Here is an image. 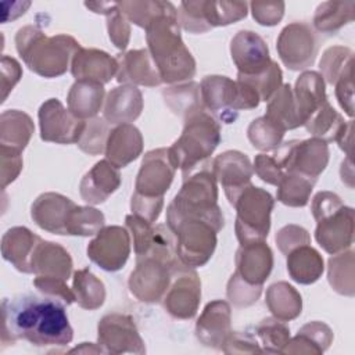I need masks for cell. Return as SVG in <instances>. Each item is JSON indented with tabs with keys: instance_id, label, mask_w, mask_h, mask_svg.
<instances>
[{
	"instance_id": "6da1fadb",
	"label": "cell",
	"mask_w": 355,
	"mask_h": 355,
	"mask_svg": "<svg viewBox=\"0 0 355 355\" xmlns=\"http://www.w3.org/2000/svg\"><path fill=\"white\" fill-rule=\"evenodd\" d=\"M1 341L25 340L36 347H64L73 338L65 304L50 295L32 293L1 302Z\"/></svg>"
},
{
	"instance_id": "7a4b0ae2",
	"label": "cell",
	"mask_w": 355,
	"mask_h": 355,
	"mask_svg": "<svg viewBox=\"0 0 355 355\" xmlns=\"http://www.w3.org/2000/svg\"><path fill=\"white\" fill-rule=\"evenodd\" d=\"M146 39L162 82L176 83L194 76L196 61L182 40L178 11L155 18L146 28Z\"/></svg>"
},
{
	"instance_id": "3957f363",
	"label": "cell",
	"mask_w": 355,
	"mask_h": 355,
	"mask_svg": "<svg viewBox=\"0 0 355 355\" xmlns=\"http://www.w3.org/2000/svg\"><path fill=\"white\" fill-rule=\"evenodd\" d=\"M17 51L35 73L44 78H55L67 72L69 60L80 49L69 35L46 36L42 29L33 25L21 28L15 35Z\"/></svg>"
},
{
	"instance_id": "277c9868",
	"label": "cell",
	"mask_w": 355,
	"mask_h": 355,
	"mask_svg": "<svg viewBox=\"0 0 355 355\" xmlns=\"http://www.w3.org/2000/svg\"><path fill=\"white\" fill-rule=\"evenodd\" d=\"M220 141V125L205 110L186 116L180 137L168 148L175 169H182L183 178L208 161Z\"/></svg>"
},
{
	"instance_id": "5b68a950",
	"label": "cell",
	"mask_w": 355,
	"mask_h": 355,
	"mask_svg": "<svg viewBox=\"0 0 355 355\" xmlns=\"http://www.w3.org/2000/svg\"><path fill=\"white\" fill-rule=\"evenodd\" d=\"M209 165L207 161L183 178L180 191L166 209V222L193 216L209 219L223 227V215L216 204V178Z\"/></svg>"
},
{
	"instance_id": "8992f818",
	"label": "cell",
	"mask_w": 355,
	"mask_h": 355,
	"mask_svg": "<svg viewBox=\"0 0 355 355\" xmlns=\"http://www.w3.org/2000/svg\"><path fill=\"white\" fill-rule=\"evenodd\" d=\"M200 94L204 110L223 123L234 122L239 111L257 108L261 101L257 90L248 83L220 75L205 76Z\"/></svg>"
},
{
	"instance_id": "52a82bcc",
	"label": "cell",
	"mask_w": 355,
	"mask_h": 355,
	"mask_svg": "<svg viewBox=\"0 0 355 355\" xmlns=\"http://www.w3.org/2000/svg\"><path fill=\"white\" fill-rule=\"evenodd\" d=\"M176 240V255L189 268L205 265L216 247V233L222 226L205 218L186 216L166 222Z\"/></svg>"
},
{
	"instance_id": "ba28073f",
	"label": "cell",
	"mask_w": 355,
	"mask_h": 355,
	"mask_svg": "<svg viewBox=\"0 0 355 355\" xmlns=\"http://www.w3.org/2000/svg\"><path fill=\"white\" fill-rule=\"evenodd\" d=\"M275 200L266 190L248 184L234 200L236 236L240 244L265 241L270 229Z\"/></svg>"
},
{
	"instance_id": "9c48e42d",
	"label": "cell",
	"mask_w": 355,
	"mask_h": 355,
	"mask_svg": "<svg viewBox=\"0 0 355 355\" xmlns=\"http://www.w3.org/2000/svg\"><path fill=\"white\" fill-rule=\"evenodd\" d=\"M272 155L284 172H295L316 180L327 166L329 147L318 137L290 140L280 144Z\"/></svg>"
},
{
	"instance_id": "30bf717a",
	"label": "cell",
	"mask_w": 355,
	"mask_h": 355,
	"mask_svg": "<svg viewBox=\"0 0 355 355\" xmlns=\"http://www.w3.org/2000/svg\"><path fill=\"white\" fill-rule=\"evenodd\" d=\"M178 268L153 255L137 257L136 268L128 282L129 290L141 302H158L164 298L171 284L172 273Z\"/></svg>"
},
{
	"instance_id": "8fae6325",
	"label": "cell",
	"mask_w": 355,
	"mask_h": 355,
	"mask_svg": "<svg viewBox=\"0 0 355 355\" xmlns=\"http://www.w3.org/2000/svg\"><path fill=\"white\" fill-rule=\"evenodd\" d=\"M276 49L280 60L288 69L301 71L313 64L318 42L309 25L291 22L280 32Z\"/></svg>"
},
{
	"instance_id": "7c38bea8",
	"label": "cell",
	"mask_w": 355,
	"mask_h": 355,
	"mask_svg": "<svg viewBox=\"0 0 355 355\" xmlns=\"http://www.w3.org/2000/svg\"><path fill=\"white\" fill-rule=\"evenodd\" d=\"M40 137L44 141L58 144L78 143L86 121L75 116L69 110H65L58 98H49L39 108Z\"/></svg>"
},
{
	"instance_id": "4fadbf2b",
	"label": "cell",
	"mask_w": 355,
	"mask_h": 355,
	"mask_svg": "<svg viewBox=\"0 0 355 355\" xmlns=\"http://www.w3.org/2000/svg\"><path fill=\"white\" fill-rule=\"evenodd\" d=\"M201 298V283L193 268L179 266L172 273V283L164 295V308L178 319H191Z\"/></svg>"
},
{
	"instance_id": "5bb4252c",
	"label": "cell",
	"mask_w": 355,
	"mask_h": 355,
	"mask_svg": "<svg viewBox=\"0 0 355 355\" xmlns=\"http://www.w3.org/2000/svg\"><path fill=\"white\" fill-rule=\"evenodd\" d=\"M130 254V237L125 227L107 226L87 245V257L101 269L119 270Z\"/></svg>"
},
{
	"instance_id": "9a60e30c",
	"label": "cell",
	"mask_w": 355,
	"mask_h": 355,
	"mask_svg": "<svg viewBox=\"0 0 355 355\" xmlns=\"http://www.w3.org/2000/svg\"><path fill=\"white\" fill-rule=\"evenodd\" d=\"M175 171L176 169L171 162L168 148L148 151L143 158L136 178L135 193L151 198L164 197L173 180Z\"/></svg>"
},
{
	"instance_id": "2e32d148",
	"label": "cell",
	"mask_w": 355,
	"mask_h": 355,
	"mask_svg": "<svg viewBox=\"0 0 355 355\" xmlns=\"http://www.w3.org/2000/svg\"><path fill=\"white\" fill-rule=\"evenodd\" d=\"M98 344L105 348V352H146L144 344L133 319L129 315L108 313L98 322Z\"/></svg>"
},
{
	"instance_id": "e0dca14e",
	"label": "cell",
	"mask_w": 355,
	"mask_h": 355,
	"mask_svg": "<svg viewBox=\"0 0 355 355\" xmlns=\"http://www.w3.org/2000/svg\"><path fill=\"white\" fill-rule=\"evenodd\" d=\"M232 60L237 67V75H259L272 64L265 40L252 31H239L230 42Z\"/></svg>"
},
{
	"instance_id": "ac0fdd59",
	"label": "cell",
	"mask_w": 355,
	"mask_h": 355,
	"mask_svg": "<svg viewBox=\"0 0 355 355\" xmlns=\"http://www.w3.org/2000/svg\"><path fill=\"white\" fill-rule=\"evenodd\" d=\"M212 172L222 184L229 202L233 205L237 196L251 184L254 169L245 154L229 150L214 159Z\"/></svg>"
},
{
	"instance_id": "d6986e66",
	"label": "cell",
	"mask_w": 355,
	"mask_h": 355,
	"mask_svg": "<svg viewBox=\"0 0 355 355\" xmlns=\"http://www.w3.org/2000/svg\"><path fill=\"white\" fill-rule=\"evenodd\" d=\"M315 239L329 254L334 255L345 251L354 241V209L340 207L334 212L316 220Z\"/></svg>"
},
{
	"instance_id": "ffe728a7",
	"label": "cell",
	"mask_w": 355,
	"mask_h": 355,
	"mask_svg": "<svg viewBox=\"0 0 355 355\" xmlns=\"http://www.w3.org/2000/svg\"><path fill=\"white\" fill-rule=\"evenodd\" d=\"M76 204L58 193L40 194L31 208L33 222L54 234H68L67 223Z\"/></svg>"
},
{
	"instance_id": "44dd1931",
	"label": "cell",
	"mask_w": 355,
	"mask_h": 355,
	"mask_svg": "<svg viewBox=\"0 0 355 355\" xmlns=\"http://www.w3.org/2000/svg\"><path fill=\"white\" fill-rule=\"evenodd\" d=\"M230 330V306L226 301L208 302L196 324L197 338L207 347L223 348Z\"/></svg>"
},
{
	"instance_id": "7402d4cb",
	"label": "cell",
	"mask_w": 355,
	"mask_h": 355,
	"mask_svg": "<svg viewBox=\"0 0 355 355\" xmlns=\"http://www.w3.org/2000/svg\"><path fill=\"white\" fill-rule=\"evenodd\" d=\"M272 266L273 255L265 241L243 244L236 252V273L248 284L262 286Z\"/></svg>"
},
{
	"instance_id": "603a6c76",
	"label": "cell",
	"mask_w": 355,
	"mask_h": 355,
	"mask_svg": "<svg viewBox=\"0 0 355 355\" xmlns=\"http://www.w3.org/2000/svg\"><path fill=\"white\" fill-rule=\"evenodd\" d=\"M118 61L97 49L80 47L71 60V72L76 80L108 83L118 72Z\"/></svg>"
},
{
	"instance_id": "cb8c5ba5",
	"label": "cell",
	"mask_w": 355,
	"mask_h": 355,
	"mask_svg": "<svg viewBox=\"0 0 355 355\" xmlns=\"http://www.w3.org/2000/svg\"><path fill=\"white\" fill-rule=\"evenodd\" d=\"M118 72L116 80L125 85L158 86L162 83L158 69L147 49L130 50L116 57Z\"/></svg>"
},
{
	"instance_id": "d4e9b609",
	"label": "cell",
	"mask_w": 355,
	"mask_h": 355,
	"mask_svg": "<svg viewBox=\"0 0 355 355\" xmlns=\"http://www.w3.org/2000/svg\"><path fill=\"white\" fill-rule=\"evenodd\" d=\"M143 151V136L132 123H121L110 132L105 144V159L114 166L125 168Z\"/></svg>"
},
{
	"instance_id": "484cf974",
	"label": "cell",
	"mask_w": 355,
	"mask_h": 355,
	"mask_svg": "<svg viewBox=\"0 0 355 355\" xmlns=\"http://www.w3.org/2000/svg\"><path fill=\"white\" fill-rule=\"evenodd\" d=\"M121 184V175L110 161H98L82 179L79 190L89 204L104 202Z\"/></svg>"
},
{
	"instance_id": "4316f807",
	"label": "cell",
	"mask_w": 355,
	"mask_h": 355,
	"mask_svg": "<svg viewBox=\"0 0 355 355\" xmlns=\"http://www.w3.org/2000/svg\"><path fill=\"white\" fill-rule=\"evenodd\" d=\"M143 110L141 92L132 86L123 85L114 87L105 98L104 119L108 123H130L139 118Z\"/></svg>"
},
{
	"instance_id": "83f0119b",
	"label": "cell",
	"mask_w": 355,
	"mask_h": 355,
	"mask_svg": "<svg viewBox=\"0 0 355 355\" xmlns=\"http://www.w3.org/2000/svg\"><path fill=\"white\" fill-rule=\"evenodd\" d=\"M42 239L24 226L8 229L1 237V255L19 272L32 273V257Z\"/></svg>"
},
{
	"instance_id": "f1b7e54d",
	"label": "cell",
	"mask_w": 355,
	"mask_h": 355,
	"mask_svg": "<svg viewBox=\"0 0 355 355\" xmlns=\"http://www.w3.org/2000/svg\"><path fill=\"white\" fill-rule=\"evenodd\" d=\"M293 96L302 126L326 101H329L324 80L322 75L315 71H305L298 76Z\"/></svg>"
},
{
	"instance_id": "f546056e",
	"label": "cell",
	"mask_w": 355,
	"mask_h": 355,
	"mask_svg": "<svg viewBox=\"0 0 355 355\" xmlns=\"http://www.w3.org/2000/svg\"><path fill=\"white\" fill-rule=\"evenodd\" d=\"M32 273L36 276L68 280L72 272V259L68 251L57 243L40 240L32 257Z\"/></svg>"
},
{
	"instance_id": "4dcf8cb0",
	"label": "cell",
	"mask_w": 355,
	"mask_h": 355,
	"mask_svg": "<svg viewBox=\"0 0 355 355\" xmlns=\"http://www.w3.org/2000/svg\"><path fill=\"white\" fill-rule=\"evenodd\" d=\"M104 85L92 80H76L68 93V110L79 119L94 118L103 107Z\"/></svg>"
},
{
	"instance_id": "1f68e13d",
	"label": "cell",
	"mask_w": 355,
	"mask_h": 355,
	"mask_svg": "<svg viewBox=\"0 0 355 355\" xmlns=\"http://www.w3.org/2000/svg\"><path fill=\"white\" fill-rule=\"evenodd\" d=\"M323 259L309 244L300 245L287 254V272L300 284H312L323 273Z\"/></svg>"
},
{
	"instance_id": "d6a6232c",
	"label": "cell",
	"mask_w": 355,
	"mask_h": 355,
	"mask_svg": "<svg viewBox=\"0 0 355 355\" xmlns=\"http://www.w3.org/2000/svg\"><path fill=\"white\" fill-rule=\"evenodd\" d=\"M35 130L29 115L18 110H7L0 118V144L22 153Z\"/></svg>"
},
{
	"instance_id": "836d02e7",
	"label": "cell",
	"mask_w": 355,
	"mask_h": 355,
	"mask_svg": "<svg viewBox=\"0 0 355 355\" xmlns=\"http://www.w3.org/2000/svg\"><path fill=\"white\" fill-rule=\"evenodd\" d=\"M266 305L273 318L287 322L301 313L302 300L300 293L286 282L272 284L266 291Z\"/></svg>"
},
{
	"instance_id": "e575fe53",
	"label": "cell",
	"mask_w": 355,
	"mask_h": 355,
	"mask_svg": "<svg viewBox=\"0 0 355 355\" xmlns=\"http://www.w3.org/2000/svg\"><path fill=\"white\" fill-rule=\"evenodd\" d=\"M265 116L284 130L302 126L297 112L293 87L290 85L280 86L279 90L270 97V100L268 101Z\"/></svg>"
},
{
	"instance_id": "d590c367",
	"label": "cell",
	"mask_w": 355,
	"mask_h": 355,
	"mask_svg": "<svg viewBox=\"0 0 355 355\" xmlns=\"http://www.w3.org/2000/svg\"><path fill=\"white\" fill-rule=\"evenodd\" d=\"M354 7V1H324L315 11L313 26L319 32L336 33L341 26L352 22Z\"/></svg>"
},
{
	"instance_id": "8d00e7d4",
	"label": "cell",
	"mask_w": 355,
	"mask_h": 355,
	"mask_svg": "<svg viewBox=\"0 0 355 355\" xmlns=\"http://www.w3.org/2000/svg\"><path fill=\"white\" fill-rule=\"evenodd\" d=\"M72 290L78 305L83 309H97L104 304L105 288L100 279H97L87 268L73 273Z\"/></svg>"
},
{
	"instance_id": "74e56055",
	"label": "cell",
	"mask_w": 355,
	"mask_h": 355,
	"mask_svg": "<svg viewBox=\"0 0 355 355\" xmlns=\"http://www.w3.org/2000/svg\"><path fill=\"white\" fill-rule=\"evenodd\" d=\"M316 180L295 172H286L277 184V200L288 207H305Z\"/></svg>"
},
{
	"instance_id": "f35d334b",
	"label": "cell",
	"mask_w": 355,
	"mask_h": 355,
	"mask_svg": "<svg viewBox=\"0 0 355 355\" xmlns=\"http://www.w3.org/2000/svg\"><path fill=\"white\" fill-rule=\"evenodd\" d=\"M118 7L128 21L144 29L155 18L176 12V8L169 1H122L118 3Z\"/></svg>"
},
{
	"instance_id": "ab89813d",
	"label": "cell",
	"mask_w": 355,
	"mask_h": 355,
	"mask_svg": "<svg viewBox=\"0 0 355 355\" xmlns=\"http://www.w3.org/2000/svg\"><path fill=\"white\" fill-rule=\"evenodd\" d=\"M165 103L178 115L189 116L190 114L204 110L200 94V85L190 82L186 85L169 87L162 92Z\"/></svg>"
},
{
	"instance_id": "60d3db41",
	"label": "cell",
	"mask_w": 355,
	"mask_h": 355,
	"mask_svg": "<svg viewBox=\"0 0 355 355\" xmlns=\"http://www.w3.org/2000/svg\"><path fill=\"white\" fill-rule=\"evenodd\" d=\"M247 7L245 1H202V14L207 25L212 29L245 18Z\"/></svg>"
},
{
	"instance_id": "b9f144b4",
	"label": "cell",
	"mask_w": 355,
	"mask_h": 355,
	"mask_svg": "<svg viewBox=\"0 0 355 355\" xmlns=\"http://www.w3.org/2000/svg\"><path fill=\"white\" fill-rule=\"evenodd\" d=\"M354 252H338L329 259V283L340 294L354 295Z\"/></svg>"
},
{
	"instance_id": "7bdbcfd3",
	"label": "cell",
	"mask_w": 355,
	"mask_h": 355,
	"mask_svg": "<svg viewBox=\"0 0 355 355\" xmlns=\"http://www.w3.org/2000/svg\"><path fill=\"white\" fill-rule=\"evenodd\" d=\"M255 337L263 345L262 352H283L290 341V329L283 320L266 318L255 327Z\"/></svg>"
},
{
	"instance_id": "ee69618b",
	"label": "cell",
	"mask_w": 355,
	"mask_h": 355,
	"mask_svg": "<svg viewBox=\"0 0 355 355\" xmlns=\"http://www.w3.org/2000/svg\"><path fill=\"white\" fill-rule=\"evenodd\" d=\"M284 133V129L268 119L265 115L254 119L247 129V136L250 141L255 148L261 151L276 150L280 146Z\"/></svg>"
},
{
	"instance_id": "f6af8a7d",
	"label": "cell",
	"mask_w": 355,
	"mask_h": 355,
	"mask_svg": "<svg viewBox=\"0 0 355 355\" xmlns=\"http://www.w3.org/2000/svg\"><path fill=\"white\" fill-rule=\"evenodd\" d=\"M104 215L92 207L76 205L68 219L67 232L69 236H93L104 227Z\"/></svg>"
},
{
	"instance_id": "bcb514c9",
	"label": "cell",
	"mask_w": 355,
	"mask_h": 355,
	"mask_svg": "<svg viewBox=\"0 0 355 355\" xmlns=\"http://www.w3.org/2000/svg\"><path fill=\"white\" fill-rule=\"evenodd\" d=\"M97 14L107 15V29L110 40L115 47L125 50L129 43L130 28L126 17L118 7V3H101L97 7Z\"/></svg>"
},
{
	"instance_id": "7dc6e473",
	"label": "cell",
	"mask_w": 355,
	"mask_h": 355,
	"mask_svg": "<svg viewBox=\"0 0 355 355\" xmlns=\"http://www.w3.org/2000/svg\"><path fill=\"white\" fill-rule=\"evenodd\" d=\"M110 126L104 118H92L86 121L83 133L76 143L78 147L90 155L101 154L105 150L107 139L110 136Z\"/></svg>"
},
{
	"instance_id": "c3c4849f",
	"label": "cell",
	"mask_w": 355,
	"mask_h": 355,
	"mask_svg": "<svg viewBox=\"0 0 355 355\" xmlns=\"http://www.w3.org/2000/svg\"><path fill=\"white\" fill-rule=\"evenodd\" d=\"M352 50L343 46L329 47L319 62V68L322 71V78L330 85H334L338 76L349 67H352Z\"/></svg>"
},
{
	"instance_id": "681fc988",
	"label": "cell",
	"mask_w": 355,
	"mask_h": 355,
	"mask_svg": "<svg viewBox=\"0 0 355 355\" xmlns=\"http://www.w3.org/2000/svg\"><path fill=\"white\" fill-rule=\"evenodd\" d=\"M333 333L330 327L322 322H309L298 330V334L288 343L306 344L308 352L322 354L331 343Z\"/></svg>"
},
{
	"instance_id": "f907efd6",
	"label": "cell",
	"mask_w": 355,
	"mask_h": 355,
	"mask_svg": "<svg viewBox=\"0 0 355 355\" xmlns=\"http://www.w3.org/2000/svg\"><path fill=\"white\" fill-rule=\"evenodd\" d=\"M282 78H283L282 69L279 68V65L275 61H272L269 68L266 71H263L262 73H259V75H254V76L237 75V80L245 82L257 90L261 101H269L270 100V97L282 86Z\"/></svg>"
},
{
	"instance_id": "816d5d0a",
	"label": "cell",
	"mask_w": 355,
	"mask_h": 355,
	"mask_svg": "<svg viewBox=\"0 0 355 355\" xmlns=\"http://www.w3.org/2000/svg\"><path fill=\"white\" fill-rule=\"evenodd\" d=\"M261 293L262 286L248 284L236 272L232 275L226 290V295L230 300V302L239 308L250 306L254 302H257Z\"/></svg>"
},
{
	"instance_id": "f5cc1de1",
	"label": "cell",
	"mask_w": 355,
	"mask_h": 355,
	"mask_svg": "<svg viewBox=\"0 0 355 355\" xmlns=\"http://www.w3.org/2000/svg\"><path fill=\"white\" fill-rule=\"evenodd\" d=\"M179 26L190 33H204L211 31L202 14V1H182L178 11Z\"/></svg>"
},
{
	"instance_id": "db71d44e",
	"label": "cell",
	"mask_w": 355,
	"mask_h": 355,
	"mask_svg": "<svg viewBox=\"0 0 355 355\" xmlns=\"http://www.w3.org/2000/svg\"><path fill=\"white\" fill-rule=\"evenodd\" d=\"M125 222L133 236V247H135L136 255L137 257L146 255L153 244L154 227L151 226L150 222H147L146 219H141L133 214L128 215Z\"/></svg>"
},
{
	"instance_id": "11a10c76",
	"label": "cell",
	"mask_w": 355,
	"mask_h": 355,
	"mask_svg": "<svg viewBox=\"0 0 355 355\" xmlns=\"http://www.w3.org/2000/svg\"><path fill=\"white\" fill-rule=\"evenodd\" d=\"M65 282L67 280H62L58 277H47V276H36L33 279V284L40 293L50 295L53 298H57L62 301L65 305H71L76 300H75L73 290H71Z\"/></svg>"
},
{
	"instance_id": "9f6ffc18",
	"label": "cell",
	"mask_w": 355,
	"mask_h": 355,
	"mask_svg": "<svg viewBox=\"0 0 355 355\" xmlns=\"http://www.w3.org/2000/svg\"><path fill=\"white\" fill-rule=\"evenodd\" d=\"M250 7L254 19L263 26H273L279 24L284 14L283 1H252Z\"/></svg>"
},
{
	"instance_id": "6f0895ef",
	"label": "cell",
	"mask_w": 355,
	"mask_h": 355,
	"mask_svg": "<svg viewBox=\"0 0 355 355\" xmlns=\"http://www.w3.org/2000/svg\"><path fill=\"white\" fill-rule=\"evenodd\" d=\"M309 233L304 227L297 225H287L276 233L277 247L284 255H287L290 251L300 245L309 244Z\"/></svg>"
},
{
	"instance_id": "680465c9",
	"label": "cell",
	"mask_w": 355,
	"mask_h": 355,
	"mask_svg": "<svg viewBox=\"0 0 355 355\" xmlns=\"http://www.w3.org/2000/svg\"><path fill=\"white\" fill-rule=\"evenodd\" d=\"M252 169L261 178V180L273 186H277L286 173L282 169V166L276 162L273 155H269V154L257 155Z\"/></svg>"
},
{
	"instance_id": "91938a15",
	"label": "cell",
	"mask_w": 355,
	"mask_h": 355,
	"mask_svg": "<svg viewBox=\"0 0 355 355\" xmlns=\"http://www.w3.org/2000/svg\"><path fill=\"white\" fill-rule=\"evenodd\" d=\"M162 205H164V197L151 198V197L139 196L136 193L132 196V201H130L132 214L141 219H146L150 223L157 220V218L161 214Z\"/></svg>"
},
{
	"instance_id": "94428289",
	"label": "cell",
	"mask_w": 355,
	"mask_h": 355,
	"mask_svg": "<svg viewBox=\"0 0 355 355\" xmlns=\"http://www.w3.org/2000/svg\"><path fill=\"white\" fill-rule=\"evenodd\" d=\"M336 97L338 104L348 116L354 115V83H352V67L347 68L336 80Z\"/></svg>"
},
{
	"instance_id": "6125c7cd",
	"label": "cell",
	"mask_w": 355,
	"mask_h": 355,
	"mask_svg": "<svg viewBox=\"0 0 355 355\" xmlns=\"http://www.w3.org/2000/svg\"><path fill=\"white\" fill-rule=\"evenodd\" d=\"M1 153V187L6 189V186L15 180V178L19 175L22 169V158L21 153L8 147L0 146Z\"/></svg>"
},
{
	"instance_id": "be15d7a7",
	"label": "cell",
	"mask_w": 355,
	"mask_h": 355,
	"mask_svg": "<svg viewBox=\"0 0 355 355\" xmlns=\"http://www.w3.org/2000/svg\"><path fill=\"white\" fill-rule=\"evenodd\" d=\"M343 205L344 204L337 194H334L331 191H319L312 200L311 209H312V215H313L315 220H319L323 216L334 212L336 209H338Z\"/></svg>"
},
{
	"instance_id": "e7e4bbea",
	"label": "cell",
	"mask_w": 355,
	"mask_h": 355,
	"mask_svg": "<svg viewBox=\"0 0 355 355\" xmlns=\"http://www.w3.org/2000/svg\"><path fill=\"white\" fill-rule=\"evenodd\" d=\"M22 76V69L19 62L8 55L1 57V87H3V100L4 101L8 93L12 90L15 83Z\"/></svg>"
},
{
	"instance_id": "03108f58",
	"label": "cell",
	"mask_w": 355,
	"mask_h": 355,
	"mask_svg": "<svg viewBox=\"0 0 355 355\" xmlns=\"http://www.w3.org/2000/svg\"><path fill=\"white\" fill-rule=\"evenodd\" d=\"M3 4L10 7V10L3 8V24H7L8 21H12L19 15L25 14L28 7L31 6V1H3Z\"/></svg>"
},
{
	"instance_id": "003e7915",
	"label": "cell",
	"mask_w": 355,
	"mask_h": 355,
	"mask_svg": "<svg viewBox=\"0 0 355 355\" xmlns=\"http://www.w3.org/2000/svg\"><path fill=\"white\" fill-rule=\"evenodd\" d=\"M351 137H352V121H348L336 139L340 148L344 150L348 157H351V141H352Z\"/></svg>"
}]
</instances>
